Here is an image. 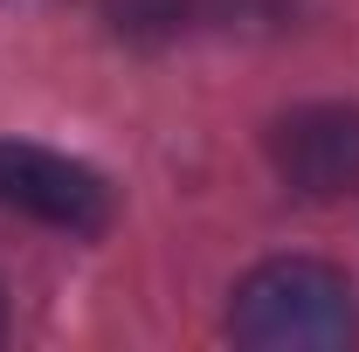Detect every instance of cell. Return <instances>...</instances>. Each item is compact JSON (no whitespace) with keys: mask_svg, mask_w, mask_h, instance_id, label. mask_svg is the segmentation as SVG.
I'll return each instance as SVG.
<instances>
[{"mask_svg":"<svg viewBox=\"0 0 359 352\" xmlns=\"http://www.w3.org/2000/svg\"><path fill=\"white\" fill-rule=\"evenodd\" d=\"M228 339L249 352H346L359 346V297L318 256H269L228 290Z\"/></svg>","mask_w":359,"mask_h":352,"instance_id":"1","label":"cell"},{"mask_svg":"<svg viewBox=\"0 0 359 352\" xmlns=\"http://www.w3.org/2000/svg\"><path fill=\"white\" fill-rule=\"evenodd\" d=\"M0 208L42 221L55 235L90 242V235H104V228L118 221V194H111V180L97 173V166L55 152V145L0 138Z\"/></svg>","mask_w":359,"mask_h":352,"instance_id":"2","label":"cell"},{"mask_svg":"<svg viewBox=\"0 0 359 352\" xmlns=\"http://www.w3.org/2000/svg\"><path fill=\"white\" fill-rule=\"evenodd\" d=\"M263 145L297 201H359V104H297Z\"/></svg>","mask_w":359,"mask_h":352,"instance_id":"3","label":"cell"},{"mask_svg":"<svg viewBox=\"0 0 359 352\" xmlns=\"http://www.w3.org/2000/svg\"><path fill=\"white\" fill-rule=\"evenodd\" d=\"M0 339H7V304H0Z\"/></svg>","mask_w":359,"mask_h":352,"instance_id":"4","label":"cell"}]
</instances>
